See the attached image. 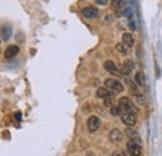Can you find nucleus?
I'll list each match as a JSON object with an SVG mask.
<instances>
[{"instance_id":"2eb2a0df","label":"nucleus","mask_w":162,"mask_h":156,"mask_svg":"<svg viewBox=\"0 0 162 156\" xmlns=\"http://www.w3.org/2000/svg\"><path fill=\"white\" fill-rule=\"evenodd\" d=\"M116 50L118 53H121L122 55H127L130 53V48L127 45H125L124 42H117L116 44Z\"/></svg>"},{"instance_id":"1a4fd4ad","label":"nucleus","mask_w":162,"mask_h":156,"mask_svg":"<svg viewBox=\"0 0 162 156\" xmlns=\"http://www.w3.org/2000/svg\"><path fill=\"white\" fill-rule=\"evenodd\" d=\"M127 151L133 156H141V145L135 143V141H129L127 143Z\"/></svg>"},{"instance_id":"f03ea898","label":"nucleus","mask_w":162,"mask_h":156,"mask_svg":"<svg viewBox=\"0 0 162 156\" xmlns=\"http://www.w3.org/2000/svg\"><path fill=\"white\" fill-rule=\"evenodd\" d=\"M104 84H105V86H106L107 89L115 91V93H122L124 89H125L122 82H120L116 79H106L104 81Z\"/></svg>"},{"instance_id":"20e7f679","label":"nucleus","mask_w":162,"mask_h":156,"mask_svg":"<svg viewBox=\"0 0 162 156\" xmlns=\"http://www.w3.org/2000/svg\"><path fill=\"white\" fill-rule=\"evenodd\" d=\"M115 96V91H112L107 88H98L96 91V97L98 99H114Z\"/></svg>"},{"instance_id":"0eeeda50","label":"nucleus","mask_w":162,"mask_h":156,"mask_svg":"<svg viewBox=\"0 0 162 156\" xmlns=\"http://www.w3.org/2000/svg\"><path fill=\"white\" fill-rule=\"evenodd\" d=\"M81 15L86 19H95L98 16V10L92 6H87V8H84L81 10Z\"/></svg>"},{"instance_id":"b1692460","label":"nucleus","mask_w":162,"mask_h":156,"mask_svg":"<svg viewBox=\"0 0 162 156\" xmlns=\"http://www.w3.org/2000/svg\"><path fill=\"white\" fill-rule=\"evenodd\" d=\"M125 156H133V155H131V154L127 151V154H125Z\"/></svg>"},{"instance_id":"39448f33","label":"nucleus","mask_w":162,"mask_h":156,"mask_svg":"<svg viewBox=\"0 0 162 156\" xmlns=\"http://www.w3.org/2000/svg\"><path fill=\"white\" fill-rule=\"evenodd\" d=\"M133 70H135V62H133L132 60L127 59V60H125L122 62V65H121V75L124 76H127L129 74H131Z\"/></svg>"},{"instance_id":"6ab92c4d","label":"nucleus","mask_w":162,"mask_h":156,"mask_svg":"<svg viewBox=\"0 0 162 156\" xmlns=\"http://www.w3.org/2000/svg\"><path fill=\"white\" fill-rule=\"evenodd\" d=\"M104 105L105 106H109V108H112L115 104H114V99H105L104 100Z\"/></svg>"},{"instance_id":"9d476101","label":"nucleus","mask_w":162,"mask_h":156,"mask_svg":"<svg viewBox=\"0 0 162 156\" xmlns=\"http://www.w3.org/2000/svg\"><path fill=\"white\" fill-rule=\"evenodd\" d=\"M104 68L106 69V71H109V73H110V74H112V75H121V71H120V70L117 69L116 64H115L114 61H111V60L105 61Z\"/></svg>"},{"instance_id":"6e6552de","label":"nucleus","mask_w":162,"mask_h":156,"mask_svg":"<svg viewBox=\"0 0 162 156\" xmlns=\"http://www.w3.org/2000/svg\"><path fill=\"white\" fill-rule=\"evenodd\" d=\"M121 121L129 127L133 126L136 124V114L135 112H127V114H124L121 116Z\"/></svg>"},{"instance_id":"412c9836","label":"nucleus","mask_w":162,"mask_h":156,"mask_svg":"<svg viewBox=\"0 0 162 156\" xmlns=\"http://www.w3.org/2000/svg\"><path fill=\"white\" fill-rule=\"evenodd\" d=\"M109 3V0H96V4L98 5H106Z\"/></svg>"},{"instance_id":"393cba45","label":"nucleus","mask_w":162,"mask_h":156,"mask_svg":"<svg viewBox=\"0 0 162 156\" xmlns=\"http://www.w3.org/2000/svg\"><path fill=\"white\" fill-rule=\"evenodd\" d=\"M87 156H95V155H94L92 152H89V154H87Z\"/></svg>"},{"instance_id":"7ed1b4c3","label":"nucleus","mask_w":162,"mask_h":156,"mask_svg":"<svg viewBox=\"0 0 162 156\" xmlns=\"http://www.w3.org/2000/svg\"><path fill=\"white\" fill-rule=\"evenodd\" d=\"M101 126V123H100V119H98L97 116H90L87 119V130L90 132H95L97 131L98 129H100Z\"/></svg>"},{"instance_id":"a211bd4d","label":"nucleus","mask_w":162,"mask_h":156,"mask_svg":"<svg viewBox=\"0 0 162 156\" xmlns=\"http://www.w3.org/2000/svg\"><path fill=\"white\" fill-rule=\"evenodd\" d=\"M135 97L137 99V101L140 104H145V96L141 94V93H135Z\"/></svg>"},{"instance_id":"9b49d317","label":"nucleus","mask_w":162,"mask_h":156,"mask_svg":"<svg viewBox=\"0 0 162 156\" xmlns=\"http://www.w3.org/2000/svg\"><path fill=\"white\" fill-rule=\"evenodd\" d=\"M125 134H126V136H127L131 141H135V143H137V144H142V140H141V137H140V135L135 131V130H132L131 127H127V129L125 130Z\"/></svg>"},{"instance_id":"423d86ee","label":"nucleus","mask_w":162,"mask_h":156,"mask_svg":"<svg viewBox=\"0 0 162 156\" xmlns=\"http://www.w3.org/2000/svg\"><path fill=\"white\" fill-rule=\"evenodd\" d=\"M109 139L111 143H121V141L124 140V132L121 130L118 129H112L109 134Z\"/></svg>"},{"instance_id":"dca6fc26","label":"nucleus","mask_w":162,"mask_h":156,"mask_svg":"<svg viewBox=\"0 0 162 156\" xmlns=\"http://www.w3.org/2000/svg\"><path fill=\"white\" fill-rule=\"evenodd\" d=\"M135 81H136V84L138 85V86H141V88H144L145 86V75H144V73H136V75H135Z\"/></svg>"},{"instance_id":"aec40b11","label":"nucleus","mask_w":162,"mask_h":156,"mask_svg":"<svg viewBox=\"0 0 162 156\" xmlns=\"http://www.w3.org/2000/svg\"><path fill=\"white\" fill-rule=\"evenodd\" d=\"M129 27H130V29H131L132 31L137 29V26H136V24H135V21H133V19L129 20Z\"/></svg>"},{"instance_id":"f8f14e48","label":"nucleus","mask_w":162,"mask_h":156,"mask_svg":"<svg viewBox=\"0 0 162 156\" xmlns=\"http://www.w3.org/2000/svg\"><path fill=\"white\" fill-rule=\"evenodd\" d=\"M18 53H19V46L18 45H9L8 48H6L4 55H5L6 59H11V58H14V56H16Z\"/></svg>"},{"instance_id":"4468645a","label":"nucleus","mask_w":162,"mask_h":156,"mask_svg":"<svg viewBox=\"0 0 162 156\" xmlns=\"http://www.w3.org/2000/svg\"><path fill=\"white\" fill-rule=\"evenodd\" d=\"M122 42L125 45H127L130 49L135 45V40H133V36H132V34H130V33H125L124 35H122Z\"/></svg>"},{"instance_id":"5701e85b","label":"nucleus","mask_w":162,"mask_h":156,"mask_svg":"<svg viewBox=\"0 0 162 156\" xmlns=\"http://www.w3.org/2000/svg\"><path fill=\"white\" fill-rule=\"evenodd\" d=\"M111 156H125V155H122V154H120L118 151H114L112 152V155Z\"/></svg>"},{"instance_id":"f257e3e1","label":"nucleus","mask_w":162,"mask_h":156,"mask_svg":"<svg viewBox=\"0 0 162 156\" xmlns=\"http://www.w3.org/2000/svg\"><path fill=\"white\" fill-rule=\"evenodd\" d=\"M118 105H120V108L122 109L124 114H127V112H135V110H136L135 104H133L129 97H121L118 100Z\"/></svg>"},{"instance_id":"4be33fe9","label":"nucleus","mask_w":162,"mask_h":156,"mask_svg":"<svg viewBox=\"0 0 162 156\" xmlns=\"http://www.w3.org/2000/svg\"><path fill=\"white\" fill-rule=\"evenodd\" d=\"M14 116H15V119H18V120H21V112L18 111V112H15V114H14Z\"/></svg>"},{"instance_id":"f3484780","label":"nucleus","mask_w":162,"mask_h":156,"mask_svg":"<svg viewBox=\"0 0 162 156\" xmlns=\"http://www.w3.org/2000/svg\"><path fill=\"white\" fill-rule=\"evenodd\" d=\"M110 112L114 116H122L124 115V112H122V109L120 108V105H114L112 108H110Z\"/></svg>"},{"instance_id":"ddd939ff","label":"nucleus","mask_w":162,"mask_h":156,"mask_svg":"<svg viewBox=\"0 0 162 156\" xmlns=\"http://www.w3.org/2000/svg\"><path fill=\"white\" fill-rule=\"evenodd\" d=\"M13 35V27L9 25H4L1 27V40L3 41H8Z\"/></svg>"}]
</instances>
